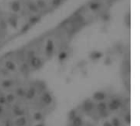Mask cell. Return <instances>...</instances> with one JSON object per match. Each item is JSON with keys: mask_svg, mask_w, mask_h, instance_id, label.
<instances>
[{"mask_svg": "<svg viewBox=\"0 0 140 126\" xmlns=\"http://www.w3.org/2000/svg\"><path fill=\"white\" fill-rule=\"evenodd\" d=\"M21 8V5L19 3V2L17 1H14L12 3V9L14 11H18Z\"/></svg>", "mask_w": 140, "mask_h": 126, "instance_id": "6da1fadb", "label": "cell"}, {"mask_svg": "<svg viewBox=\"0 0 140 126\" xmlns=\"http://www.w3.org/2000/svg\"><path fill=\"white\" fill-rule=\"evenodd\" d=\"M8 22L11 26H12L13 27H16V25H17V20L15 16H11L8 19Z\"/></svg>", "mask_w": 140, "mask_h": 126, "instance_id": "7a4b0ae2", "label": "cell"}, {"mask_svg": "<svg viewBox=\"0 0 140 126\" xmlns=\"http://www.w3.org/2000/svg\"><path fill=\"white\" fill-rule=\"evenodd\" d=\"M29 9L30 11H38V8H37V6L35 5V3H29Z\"/></svg>", "mask_w": 140, "mask_h": 126, "instance_id": "3957f363", "label": "cell"}, {"mask_svg": "<svg viewBox=\"0 0 140 126\" xmlns=\"http://www.w3.org/2000/svg\"><path fill=\"white\" fill-rule=\"evenodd\" d=\"M53 43L51 40H48V42L47 43V51L48 52H51L53 50Z\"/></svg>", "mask_w": 140, "mask_h": 126, "instance_id": "277c9868", "label": "cell"}, {"mask_svg": "<svg viewBox=\"0 0 140 126\" xmlns=\"http://www.w3.org/2000/svg\"><path fill=\"white\" fill-rule=\"evenodd\" d=\"M90 8L92 9V10H96V9H98L99 7H100V4L99 3H91L90 4Z\"/></svg>", "mask_w": 140, "mask_h": 126, "instance_id": "5b68a950", "label": "cell"}, {"mask_svg": "<svg viewBox=\"0 0 140 126\" xmlns=\"http://www.w3.org/2000/svg\"><path fill=\"white\" fill-rule=\"evenodd\" d=\"M39 20H40V17L39 16H33L30 19V22L32 23V24H34V23H36Z\"/></svg>", "mask_w": 140, "mask_h": 126, "instance_id": "8992f818", "label": "cell"}, {"mask_svg": "<svg viewBox=\"0 0 140 126\" xmlns=\"http://www.w3.org/2000/svg\"><path fill=\"white\" fill-rule=\"evenodd\" d=\"M37 4H38L39 7H40V8H44V7H45V3H44L43 0H38Z\"/></svg>", "mask_w": 140, "mask_h": 126, "instance_id": "52a82bcc", "label": "cell"}, {"mask_svg": "<svg viewBox=\"0 0 140 126\" xmlns=\"http://www.w3.org/2000/svg\"><path fill=\"white\" fill-rule=\"evenodd\" d=\"M61 1H62V0H53V4L54 6L59 5V4L61 3Z\"/></svg>", "mask_w": 140, "mask_h": 126, "instance_id": "ba28073f", "label": "cell"}, {"mask_svg": "<svg viewBox=\"0 0 140 126\" xmlns=\"http://www.w3.org/2000/svg\"><path fill=\"white\" fill-rule=\"evenodd\" d=\"M0 25H1V27L3 28V29H5V28L7 27V24H6V22H5L4 20H2V21H1V22H0Z\"/></svg>", "mask_w": 140, "mask_h": 126, "instance_id": "9c48e42d", "label": "cell"}, {"mask_svg": "<svg viewBox=\"0 0 140 126\" xmlns=\"http://www.w3.org/2000/svg\"><path fill=\"white\" fill-rule=\"evenodd\" d=\"M29 28H30V25H26L25 27L23 28V30H22V31H26V30H27Z\"/></svg>", "mask_w": 140, "mask_h": 126, "instance_id": "30bf717a", "label": "cell"}, {"mask_svg": "<svg viewBox=\"0 0 140 126\" xmlns=\"http://www.w3.org/2000/svg\"><path fill=\"white\" fill-rule=\"evenodd\" d=\"M103 19H104L105 21L108 20V19H109V15H107V14H105V15H104V16H103Z\"/></svg>", "mask_w": 140, "mask_h": 126, "instance_id": "8fae6325", "label": "cell"}]
</instances>
